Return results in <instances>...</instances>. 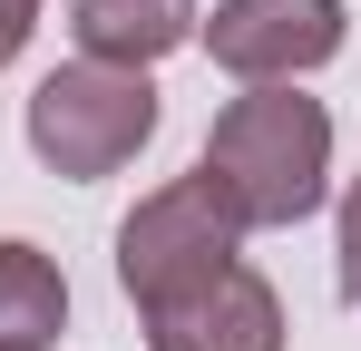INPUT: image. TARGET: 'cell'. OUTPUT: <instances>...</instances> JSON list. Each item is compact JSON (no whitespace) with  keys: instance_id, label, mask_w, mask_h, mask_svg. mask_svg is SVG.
Here are the masks:
<instances>
[{"instance_id":"obj_3","label":"cell","mask_w":361,"mask_h":351,"mask_svg":"<svg viewBox=\"0 0 361 351\" xmlns=\"http://www.w3.org/2000/svg\"><path fill=\"white\" fill-rule=\"evenodd\" d=\"M225 264H244V225L185 176V185H157L137 215L118 225V283L137 312H157V302H176V292L215 283Z\"/></svg>"},{"instance_id":"obj_4","label":"cell","mask_w":361,"mask_h":351,"mask_svg":"<svg viewBox=\"0 0 361 351\" xmlns=\"http://www.w3.org/2000/svg\"><path fill=\"white\" fill-rule=\"evenodd\" d=\"M195 30H205V49H215L225 78L283 88V78H302V68H322L342 49L352 10L342 0H215V20H195Z\"/></svg>"},{"instance_id":"obj_2","label":"cell","mask_w":361,"mask_h":351,"mask_svg":"<svg viewBox=\"0 0 361 351\" xmlns=\"http://www.w3.org/2000/svg\"><path fill=\"white\" fill-rule=\"evenodd\" d=\"M157 137V88L147 68H108V58H68L30 88V156L68 185L118 176L137 147Z\"/></svg>"},{"instance_id":"obj_6","label":"cell","mask_w":361,"mask_h":351,"mask_svg":"<svg viewBox=\"0 0 361 351\" xmlns=\"http://www.w3.org/2000/svg\"><path fill=\"white\" fill-rule=\"evenodd\" d=\"M195 0H78L68 30H78V58H108V68H157L166 49L195 39Z\"/></svg>"},{"instance_id":"obj_1","label":"cell","mask_w":361,"mask_h":351,"mask_svg":"<svg viewBox=\"0 0 361 351\" xmlns=\"http://www.w3.org/2000/svg\"><path fill=\"white\" fill-rule=\"evenodd\" d=\"M322 176H332V117H322V98H293V78L283 88H244L205 127V156H195V185L244 234L302 225L322 205Z\"/></svg>"},{"instance_id":"obj_8","label":"cell","mask_w":361,"mask_h":351,"mask_svg":"<svg viewBox=\"0 0 361 351\" xmlns=\"http://www.w3.org/2000/svg\"><path fill=\"white\" fill-rule=\"evenodd\" d=\"M342 302H361V176H352V195H342Z\"/></svg>"},{"instance_id":"obj_5","label":"cell","mask_w":361,"mask_h":351,"mask_svg":"<svg viewBox=\"0 0 361 351\" xmlns=\"http://www.w3.org/2000/svg\"><path fill=\"white\" fill-rule=\"evenodd\" d=\"M147 351H283V302L254 264H225L215 283L147 312Z\"/></svg>"},{"instance_id":"obj_7","label":"cell","mask_w":361,"mask_h":351,"mask_svg":"<svg viewBox=\"0 0 361 351\" xmlns=\"http://www.w3.org/2000/svg\"><path fill=\"white\" fill-rule=\"evenodd\" d=\"M68 332V283L39 244H0V351H39Z\"/></svg>"},{"instance_id":"obj_9","label":"cell","mask_w":361,"mask_h":351,"mask_svg":"<svg viewBox=\"0 0 361 351\" xmlns=\"http://www.w3.org/2000/svg\"><path fill=\"white\" fill-rule=\"evenodd\" d=\"M30 30H39V0H0V68L30 49Z\"/></svg>"}]
</instances>
